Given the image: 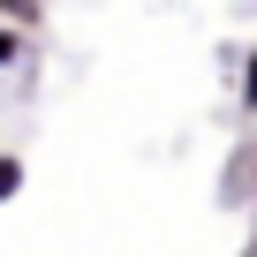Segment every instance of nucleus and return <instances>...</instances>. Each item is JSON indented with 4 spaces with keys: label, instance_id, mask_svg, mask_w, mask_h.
I'll return each instance as SVG.
<instances>
[{
    "label": "nucleus",
    "instance_id": "obj_1",
    "mask_svg": "<svg viewBox=\"0 0 257 257\" xmlns=\"http://www.w3.org/2000/svg\"><path fill=\"white\" fill-rule=\"evenodd\" d=\"M0 31L31 38V31H38V0H0Z\"/></svg>",
    "mask_w": 257,
    "mask_h": 257
},
{
    "label": "nucleus",
    "instance_id": "obj_2",
    "mask_svg": "<svg viewBox=\"0 0 257 257\" xmlns=\"http://www.w3.org/2000/svg\"><path fill=\"white\" fill-rule=\"evenodd\" d=\"M16 197H23V159L0 152V204H16Z\"/></svg>",
    "mask_w": 257,
    "mask_h": 257
},
{
    "label": "nucleus",
    "instance_id": "obj_3",
    "mask_svg": "<svg viewBox=\"0 0 257 257\" xmlns=\"http://www.w3.org/2000/svg\"><path fill=\"white\" fill-rule=\"evenodd\" d=\"M16 61H23V38H16V31H0V68H16Z\"/></svg>",
    "mask_w": 257,
    "mask_h": 257
}]
</instances>
